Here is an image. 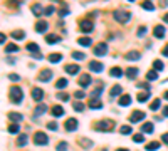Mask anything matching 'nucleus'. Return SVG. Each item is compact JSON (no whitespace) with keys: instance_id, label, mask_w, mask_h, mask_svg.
Instances as JSON below:
<instances>
[{"instance_id":"9","label":"nucleus","mask_w":168,"mask_h":151,"mask_svg":"<svg viewBox=\"0 0 168 151\" xmlns=\"http://www.w3.org/2000/svg\"><path fill=\"white\" fill-rule=\"evenodd\" d=\"M32 99L37 101V103H40V101L44 99V91L40 87H34L32 89Z\"/></svg>"},{"instance_id":"52","label":"nucleus","mask_w":168,"mask_h":151,"mask_svg":"<svg viewBox=\"0 0 168 151\" xmlns=\"http://www.w3.org/2000/svg\"><path fill=\"white\" fill-rule=\"evenodd\" d=\"M52 12H54V7L49 5V7H46V10H44V15H51Z\"/></svg>"},{"instance_id":"56","label":"nucleus","mask_w":168,"mask_h":151,"mask_svg":"<svg viewBox=\"0 0 168 151\" xmlns=\"http://www.w3.org/2000/svg\"><path fill=\"white\" fill-rule=\"evenodd\" d=\"M161 141H163V143H166V144H168V133H165V134L161 136Z\"/></svg>"},{"instance_id":"15","label":"nucleus","mask_w":168,"mask_h":151,"mask_svg":"<svg viewBox=\"0 0 168 151\" xmlns=\"http://www.w3.org/2000/svg\"><path fill=\"white\" fill-rule=\"evenodd\" d=\"M88 106H89V109H101V108H103V103H101L99 99H94V97H91V99H89V103H88Z\"/></svg>"},{"instance_id":"2","label":"nucleus","mask_w":168,"mask_h":151,"mask_svg":"<svg viewBox=\"0 0 168 151\" xmlns=\"http://www.w3.org/2000/svg\"><path fill=\"white\" fill-rule=\"evenodd\" d=\"M113 17H114V20H118L120 24H126V22H129L131 15H129V12H125V10H114Z\"/></svg>"},{"instance_id":"4","label":"nucleus","mask_w":168,"mask_h":151,"mask_svg":"<svg viewBox=\"0 0 168 151\" xmlns=\"http://www.w3.org/2000/svg\"><path fill=\"white\" fill-rule=\"evenodd\" d=\"M94 128H96L98 131H111V129L114 128V123H113V121H108V119H106V121H99Z\"/></svg>"},{"instance_id":"33","label":"nucleus","mask_w":168,"mask_h":151,"mask_svg":"<svg viewBox=\"0 0 168 151\" xmlns=\"http://www.w3.org/2000/svg\"><path fill=\"white\" fill-rule=\"evenodd\" d=\"M158 148H160V143L158 141H151V143L146 144V149H148V151H155V149H158Z\"/></svg>"},{"instance_id":"54","label":"nucleus","mask_w":168,"mask_h":151,"mask_svg":"<svg viewBox=\"0 0 168 151\" xmlns=\"http://www.w3.org/2000/svg\"><path fill=\"white\" fill-rule=\"evenodd\" d=\"M9 79H10V81H15V82H17V81H20V76H17V74H9Z\"/></svg>"},{"instance_id":"7","label":"nucleus","mask_w":168,"mask_h":151,"mask_svg":"<svg viewBox=\"0 0 168 151\" xmlns=\"http://www.w3.org/2000/svg\"><path fill=\"white\" fill-rule=\"evenodd\" d=\"M51 79H52V71L51 69H42L39 74V82H47Z\"/></svg>"},{"instance_id":"61","label":"nucleus","mask_w":168,"mask_h":151,"mask_svg":"<svg viewBox=\"0 0 168 151\" xmlns=\"http://www.w3.org/2000/svg\"><path fill=\"white\" fill-rule=\"evenodd\" d=\"M116 151H129V149H126V148H120V149H116Z\"/></svg>"},{"instance_id":"36","label":"nucleus","mask_w":168,"mask_h":151,"mask_svg":"<svg viewBox=\"0 0 168 151\" xmlns=\"http://www.w3.org/2000/svg\"><path fill=\"white\" fill-rule=\"evenodd\" d=\"M27 136H25V134H20V136H19V140H17V144L19 146H25L27 144Z\"/></svg>"},{"instance_id":"48","label":"nucleus","mask_w":168,"mask_h":151,"mask_svg":"<svg viewBox=\"0 0 168 151\" xmlns=\"http://www.w3.org/2000/svg\"><path fill=\"white\" fill-rule=\"evenodd\" d=\"M57 151H67V143H59V144H57Z\"/></svg>"},{"instance_id":"60","label":"nucleus","mask_w":168,"mask_h":151,"mask_svg":"<svg viewBox=\"0 0 168 151\" xmlns=\"http://www.w3.org/2000/svg\"><path fill=\"white\" fill-rule=\"evenodd\" d=\"M163 20H165V22H168V14H165V17H163Z\"/></svg>"},{"instance_id":"1","label":"nucleus","mask_w":168,"mask_h":151,"mask_svg":"<svg viewBox=\"0 0 168 151\" xmlns=\"http://www.w3.org/2000/svg\"><path fill=\"white\" fill-rule=\"evenodd\" d=\"M9 96H10V101L14 104H20L22 103V97H24V92L19 86H12L9 89Z\"/></svg>"},{"instance_id":"24","label":"nucleus","mask_w":168,"mask_h":151,"mask_svg":"<svg viewBox=\"0 0 168 151\" xmlns=\"http://www.w3.org/2000/svg\"><path fill=\"white\" fill-rule=\"evenodd\" d=\"M49 60H51L52 64L61 62V60H62V56H61L59 52H54V54H51V56H49Z\"/></svg>"},{"instance_id":"32","label":"nucleus","mask_w":168,"mask_h":151,"mask_svg":"<svg viewBox=\"0 0 168 151\" xmlns=\"http://www.w3.org/2000/svg\"><path fill=\"white\" fill-rule=\"evenodd\" d=\"M121 92H123L121 86H113V87H111V92H109V94H111V96L114 97V96H120Z\"/></svg>"},{"instance_id":"13","label":"nucleus","mask_w":168,"mask_h":151,"mask_svg":"<svg viewBox=\"0 0 168 151\" xmlns=\"http://www.w3.org/2000/svg\"><path fill=\"white\" fill-rule=\"evenodd\" d=\"M79 86L81 87H88V86H91V76L89 74H83L79 77Z\"/></svg>"},{"instance_id":"41","label":"nucleus","mask_w":168,"mask_h":151,"mask_svg":"<svg viewBox=\"0 0 168 151\" xmlns=\"http://www.w3.org/2000/svg\"><path fill=\"white\" fill-rule=\"evenodd\" d=\"M27 51H30V52H35V54H39V46H37V44H27Z\"/></svg>"},{"instance_id":"39","label":"nucleus","mask_w":168,"mask_h":151,"mask_svg":"<svg viewBox=\"0 0 168 151\" xmlns=\"http://www.w3.org/2000/svg\"><path fill=\"white\" fill-rule=\"evenodd\" d=\"M160 99H155V101H151V104H150V109L151 111H158V108H160Z\"/></svg>"},{"instance_id":"16","label":"nucleus","mask_w":168,"mask_h":151,"mask_svg":"<svg viewBox=\"0 0 168 151\" xmlns=\"http://www.w3.org/2000/svg\"><path fill=\"white\" fill-rule=\"evenodd\" d=\"M125 57H126V60H140V59H141V54H140L138 51H131V52H128Z\"/></svg>"},{"instance_id":"17","label":"nucleus","mask_w":168,"mask_h":151,"mask_svg":"<svg viewBox=\"0 0 168 151\" xmlns=\"http://www.w3.org/2000/svg\"><path fill=\"white\" fill-rule=\"evenodd\" d=\"M51 114L54 118H61V116H64V109H62V106H54V108L51 109Z\"/></svg>"},{"instance_id":"14","label":"nucleus","mask_w":168,"mask_h":151,"mask_svg":"<svg viewBox=\"0 0 168 151\" xmlns=\"http://www.w3.org/2000/svg\"><path fill=\"white\" fill-rule=\"evenodd\" d=\"M153 35L157 39H163V37H165V27H163V25H157V27L153 29Z\"/></svg>"},{"instance_id":"10","label":"nucleus","mask_w":168,"mask_h":151,"mask_svg":"<svg viewBox=\"0 0 168 151\" xmlns=\"http://www.w3.org/2000/svg\"><path fill=\"white\" fill-rule=\"evenodd\" d=\"M47 29H49V24L46 22V20H39V22L35 24V30H37L39 34H44Z\"/></svg>"},{"instance_id":"26","label":"nucleus","mask_w":168,"mask_h":151,"mask_svg":"<svg viewBox=\"0 0 168 151\" xmlns=\"http://www.w3.org/2000/svg\"><path fill=\"white\" fill-rule=\"evenodd\" d=\"M126 76H128V79H134L138 76V67H129L126 71Z\"/></svg>"},{"instance_id":"20","label":"nucleus","mask_w":168,"mask_h":151,"mask_svg":"<svg viewBox=\"0 0 168 151\" xmlns=\"http://www.w3.org/2000/svg\"><path fill=\"white\" fill-rule=\"evenodd\" d=\"M118 104H120V106H129V104H131V96H129V94L121 96L120 101H118Z\"/></svg>"},{"instance_id":"25","label":"nucleus","mask_w":168,"mask_h":151,"mask_svg":"<svg viewBox=\"0 0 168 151\" xmlns=\"http://www.w3.org/2000/svg\"><path fill=\"white\" fill-rule=\"evenodd\" d=\"M91 42H93V40L89 39V37H81V39H77V44H79V46H83V47H89V46H91Z\"/></svg>"},{"instance_id":"8","label":"nucleus","mask_w":168,"mask_h":151,"mask_svg":"<svg viewBox=\"0 0 168 151\" xmlns=\"http://www.w3.org/2000/svg\"><path fill=\"white\" fill-rule=\"evenodd\" d=\"M143 119H145V113L143 111H133L129 116V123H140Z\"/></svg>"},{"instance_id":"35","label":"nucleus","mask_w":168,"mask_h":151,"mask_svg":"<svg viewBox=\"0 0 168 151\" xmlns=\"http://www.w3.org/2000/svg\"><path fill=\"white\" fill-rule=\"evenodd\" d=\"M19 129H20V124H19V123H14V124L9 126V133H12V134L19 133Z\"/></svg>"},{"instance_id":"29","label":"nucleus","mask_w":168,"mask_h":151,"mask_svg":"<svg viewBox=\"0 0 168 151\" xmlns=\"http://www.w3.org/2000/svg\"><path fill=\"white\" fill-rule=\"evenodd\" d=\"M136 99H138V103H146L150 99V92H140Z\"/></svg>"},{"instance_id":"11","label":"nucleus","mask_w":168,"mask_h":151,"mask_svg":"<svg viewBox=\"0 0 168 151\" xmlns=\"http://www.w3.org/2000/svg\"><path fill=\"white\" fill-rule=\"evenodd\" d=\"M89 69H91L93 72H101L104 69V66L101 62H98V60H91V62H89Z\"/></svg>"},{"instance_id":"37","label":"nucleus","mask_w":168,"mask_h":151,"mask_svg":"<svg viewBox=\"0 0 168 151\" xmlns=\"http://www.w3.org/2000/svg\"><path fill=\"white\" fill-rule=\"evenodd\" d=\"M146 79L148 81H157L158 79V72L157 71H150L148 74H146Z\"/></svg>"},{"instance_id":"45","label":"nucleus","mask_w":168,"mask_h":151,"mask_svg":"<svg viewBox=\"0 0 168 151\" xmlns=\"http://www.w3.org/2000/svg\"><path fill=\"white\" fill-rule=\"evenodd\" d=\"M133 141H134V143H143V141H145V136H143L141 133H140V134H134V136H133Z\"/></svg>"},{"instance_id":"53","label":"nucleus","mask_w":168,"mask_h":151,"mask_svg":"<svg viewBox=\"0 0 168 151\" xmlns=\"http://www.w3.org/2000/svg\"><path fill=\"white\" fill-rule=\"evenodd\" d=\"M84 92L83 91H77V92H74V97H76V99H84Z\"/></svg>"},{"instance_id":"28","label":"nucleus","mask_w":168,"mask_h":151,"mask_svg":"<svg viewBox=\"0 0 168 151\" xmlns=\"http://www.w3.org/2000/svg\"><path fill=\"white\" fill-rule=\"evenodd\" d=\"M141 133H153V123H145L141 126Z\"/></svg>"},{"instance_id":"59","label":"nucleus","mask_w":168,"mask_h":151,"mask_svg":"<svg viewBox=\"0 0 168 151\" xmlns=\"http://www.w3.org/2000/svg\"><path fill=\"white\" fill-rule=\"evenodd\" d=\"M163 116H168V106H166V108H163Z\"/></svg>"},{"instance_id":"27","label":"nucleus","mask_w":168,"mask_h":151,"mask_svg":"<svg viewBox=\"0 0 168 151\" xmlns=\"http://www.w3.org/2000/svg\"><path fill=\"white\" fill-rule=\"evenodd\" d=\"M103 89H104V86L101 84V86H98L96 89H94V91L91 92V97H94V99H98V96L99 94H103Z\"/></svg>"},{"instance_id":"50","label":"nucleus","mask_w":168,"mask_h":151,"mask_svg":"<svg viewBox=\"0 0 168 151\" xmlns=\"http://www.w3.org/2000/svg\"><path fill=\"white\" fill-rule=\"evenodd\" d=\"M74 109H76L77 113L84 111V104H83V103H74Z\"/></svg>"},{"instance_id":"34","label":"nucleus","mask_w":168,"mask_h":151,"mask_svg":"<svg viewBox=\"0 0 168 151\" xmlns=\"http://www.w3.org/2000/svg\"><path fill=\"white\" fill-rule=\"evenodd\" d=\"M109 74H111L113 77H121V76H123V71H121L120 67H113V69H111V72H109Z\"/></svg>"},{"instance_id":"5","label":"nucleus","mask_w":168,"mask_h":151,"mask_svg":"<svg viewBox=\"0 0 168 151\" xmlns=\"http://www.w3.org/2000/svg\"><path fill=\"white\" fill-rule=\"evenodd\" d=\"M34 143L35 144H39V146H44V144H47L49 143V138H47V134H44V133H35L34 134Z\"/></svg>"},{"instance_id":"55","label":"nucleus","mask_w":168,"mask_h":151,"mask_svg":"<svg viewBox=\"0 0 168 151\" xmlns=\"http://www.w3.org/2000/svg\"><path fill=\"white\" fill-rule=\"evenodd\" d=\"M47 128L51 129V131H56V129H57V124H56V123H47Z\"/></svg>"},{"instance_id":"12","label":"nucleus","mask_w":168,"mask_h":151,"mask_svg":"<svg viewBox=\"0 0 168 151\" xmlns=\"http://www.w3.org/2000/svg\"><path fill=\"white\" fill-rule=\"evenodd\" d=\"M64 128L67 129V131H76V129H77V119H72V118H71V119H67V121H66V124H64Z\"/></svg>"},{"instance_id":"21","label":"nucleus","mask_w":168,"mask_h":151,"mask_svg":"<svg viewBox=\"0 0 168 151\" xmlns=\"http://www.w3.org/2000/svg\"><path fill=\"white\" fill-rule=\"evenodd\" d=\"M46 42L47 44H57V42H61V37H59V35H56V34H49L46 37Z\"/></svg>"},{"instance_id":"3","label":"nucleus","mask_w":168,"mask_h":151,"mask_svg":"<svg viewBox=\"0 0 168 151\" xmlns=\"http://www.w3.org/2000/svg\"><path fill=\"white\" fill-rule=\"evenodd\" d=\"M93 29H94L93 20L84 19V20H81V22H79V30L84 32V34H88V32H93Z\"/></svg>"},{"instance_id":"6","label":"nucleus","mask_w":168,"mask_h":151,"mask_svg":"<svg viewBox=\"0 0 168 151\" xmlns=\"http://www.w3.org/2000/svg\"><path fill=\"white\" fill-rule=\"evenodd\" d=\"M106 52H108V46H106L104 42L98 44V46L94 47V56L96 57H103V56H106Z\"/></svg>"},{"instance_id":"46","label":"nucleus","mask_w":168,"mask_h":151,"mask_svg":"<svg viewBox=\"0 0 168 151\" xmlns=\"http://www.w3.org/2000/svg\"><path fill=\"white\" fill-rule=\"evenodd\" d=\"M153 67L155 69H157V71H161V69H163V62H161V60H155V62H153Z\"/></svg>"},{"instance_id":"57","label":"nucleus","mask_w":168,"mask_h":151,"mask_svg":"<svg viewBox=\"0 0 168 151\" xmlns=\"http://www.w3.org/2000/svg\"><path fill=\"white\" fill-rule=\"evenodd\" d=\"M161 52H163V56H166V57H168V46L163 47V51H161Z\"/></svg>"},{"instance_id":"31","label":"nucleus","mask_w":168,"mask_h":151,"mask_svg":"<svg viewBox=\"0 0 168 151\" xmlns=\"http://www.w3.org/2000/svg\"><path fill=\"white\" fill-rule=\"evenodd\" d=\"M47 111V106H44V104H39L37 108H35V113H34V116H40V114H44Z\"/></svg>"},{"instance_id":"47","label":"nucleus","mask_w":168,"mask_h":151,"mask_svg":"<svg viewBox=\"0 0 168 151\" xmlns=\"http://www.w3.org/2000/svg\"><path fill=\"white\" fill-rule=\"evenodd\" d=\"M79 143L83 146H86V148H89V146H93V141H89V140H84V138H81L79 140Z\"/></svg>"},{"instance_id":"49","label":"nucleus","mask_w":168,"mask_h":151,"mask_svg":"<svg viewBox=\"0 0 168 151\" xmlns=\"http://www.w3.org/2000/svg\"><path fill=\"white\" fill-rule=\"evenodd\" d=\"M57 99H61V101H69V94H66V92H59V94H57Z\"/></svg>"},{"instance_id":"40","label":"nucleus","mask_w":168,"mask_h":151,"mask_svg":"<svg viewBox=\"0 0 168 151\" xmlns=\"http://www.w3.org/2000/svg\"><path fill=\"white\" fill-rule=\"evenodd\" d=\"M66 86H67V79H59V81L56 82V87H57V89H64Z\"/></svg>"},{"instance_id":"38","label":"nucleus","mask_w":168,"mask_h":151,"mask_svg":"<svg viewBox=\"0 0 168 151\" xmlns=\"http://www.w3.org/2000/svg\"><path fill=\"white\" fill-rule=\"evenodd\" d=\"M5 52L9 54V52H19V46H15V44H9V46L5 47Z\"/></svg>"},{"instance_id":"44","label":"nucleus","mask_w":168,"mask_h":151,"mask_svg":"<svg viewBox=\"0 0 168 151\" xmlns=\"http://www.w3.org/2000/svg\"><path fill=\"white\" fill-rule=\"evenodd\" d=\"M84 54H83V52H72V59H76V60H83L84 59Z\"/></svg>"},{"instance_id":"19","label":"nucleus","mask_w":168,"mask_h":151,"mask_svg":"<svg viewBox=\"0 0 168 151\" xmlns=\"http://www.w3.org/2000/svg\"><path fill=\"white\" fill-rule=\"evenodd\" d=\"M7 118H9L10 121H15V123H20V121L24 119V116L20 113H9V114H7Z\"/></svg>"},{"instance_id":"43","label":"nucleus","mask_w":168,"mask_h":151,"mask_svg":"<svg viewBox=\"0 0 168 151\" xmlns=\"http://www.w3.org/2000/svg\"><path fill=\"white\" fill-rule=\"evenodd\" d=\"M121 134H131L133 133V129H131V126H121Z\"/></svg>"},{"instance_id":"23","label":"nucleus","mask_w":168,"mask_h":151,"mask_svg":"<svg viewBox=\"0 0 168 151\" xmlns=\"http://www.w3.org/2000/svg\"><path fill=\"white\" fill-rule=\"evenodd\" d=\"M59 15H61V17H66V15H69V5H67L66 2H62V3H61Z\"/></svg>"},{"instance_id":"42","label":"nucleus","mask_w":168,"mask_h":151,"mask_svg":"<svg viewBox=\"0 0 168 151\" xmlns=\"http://www.w3.org/2000/svg\"><path fill=\"white\" fill-rule=\"evenodd\" d=\"M141 7L145 10H155V3H151V2H143Z\"/></svg>"},{"instance_id":"30","label":"nucleus","mask_w":168,"mask_h":151,"mask_svg":"<svg viewBox=\"0 0 168 151\" xmlns=\"http://www.w3.org/2000/svg\"><path fill=\"white\" fill-rule=\"evenodd\" d=\"M12 37L17 39V40H22L24 37H25V32H24V30H14V32H12Z\"/></svg>"},{"instance_id":"22","label":"nucleus","mask_w":168,"mask_h":151,"mask_svg":"<svg viewBox=\"0 0 168 151\" xmlns=\"http://www.w3.org/2000/svg\"><path fill=\"white\" fill-rule=\"evenodd\" d=\"M44 10H46V9H42V5H40V3H35V5L32 7V14L37 15V17H40V15L44 14Z\"/></svg>"},{"instance_id":"18","label":"nucleus","mask_w":168,"mask_h":151,"mask_svg":"<svg viewBox=\"0 0 168 151\" xmlns=\"http://www.w3.org/2000/svg\"><path fill=\"white\" fill-rule=\"evenodd\" d=\"M79 66H76V64H69V66H66V72L67 74H71V76H74V74H77L79 72Z\"/></svg>"},{"instance_id":"58","label":"nucleus","mask_w":168,"mask_h":151,"mask_svg":"<svg viewBox=\"0 0 168 151\" xmlns=\"http://www.w3.org/2000/svg\"><path fill=\"white\" fill-rule=\"evenodd\" d=\"M0 42H2V44H5V34H2V35H0Z\"/></svg>"},{"instance_id":"51","label":"nucleus","mask_w":168,"mask_h":151,"mask_svg":"<svg viewBox=\"0 0 168 151\" xmlns=\"http://www.w3.org/2000/svg\"><path fill=\"white\" fill-rule=\"evenodd\" d=\"M146 35V27H140V30H138V37H145Z\"/></svg>"},{"instance_id":"62","label":"nucleus","mask_w":168,"mask_h":151,"mask_svg":"<svg viewBox=\"0 0 168 151\" xmlns=\"http://www.w3.org/2000/svg\"><path fill=\"white\" fill-rule=\"evenodd\" d=\"M165 99H166V101H168V91H166V92H165Z\"/></svg>"}]
</instances>
